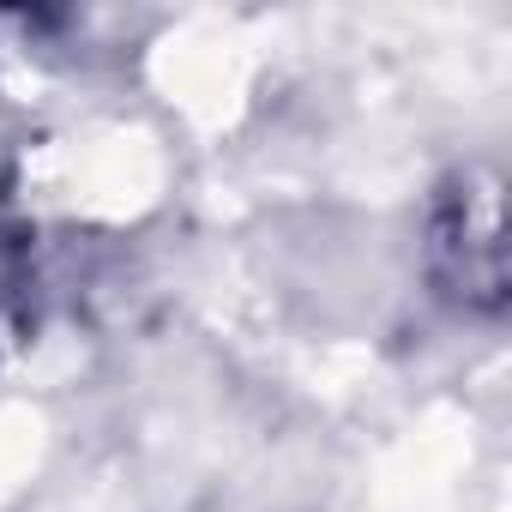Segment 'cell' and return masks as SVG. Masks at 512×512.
Segmentation results:
<instances>
[{"instance_id":"cell-1","label":"cell","mask_w":512,"mask_h":512,"mask_svg":"<svg viewBox=\"0 0 512 512\" xmlns=\"http://www.w3.org/2000/svg\"><path fill=\"white\" fill-rule=\"evenodd\" d=\"M428 272L446 302L470 314H494L506 296L500 260V187L482 169H464L440 187L428 211Z\"/></svg>"}]
</instances>
